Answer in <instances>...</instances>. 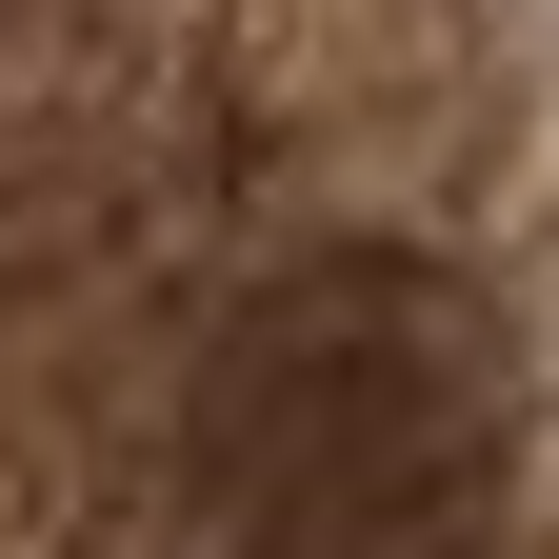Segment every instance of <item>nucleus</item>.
Masks as SVG:
<instances>
[{
	"mask_svg": "<svg viewBox=\"0 0 559 559\" xmlns=\"http://www.w3.org/2000/svg\"><path fill=\"white\" fill-rule=\"evenodd\" d=\"M500 500H520V380L479 280L340 240L200 340L180 559H500Z\"/></svg>",
	"mask_w": 559,
	"mask_h": 559,
	"instance_id": "1",
	"label": "nucleus"
}]
</instances>
